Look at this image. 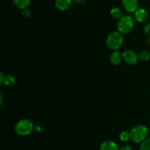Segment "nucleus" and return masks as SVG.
Here are the masks:
<instances>
[{"mask_svg": "<svg viewBox=\"0 0 150 150\" xmlns=\"http://www.w3.org/2000/svg\"><path fill=\"white\" fill-rule=\"evenodd\" d=\"M130 134L132 142L136 144H141L148 138L149 130L144 125H137L130 130Z\"/></svg>", "mask_w": 150, "mask_h": 150, "instance_id": "f257e3e1", "label": "nucleus"}, {"mask_svg": "<svg viewBox=\"0 0 150 150\" xmlns=\"http://www.w3.org/2000/svg\"><path fill=\"white\" fill-rule=\"evenodd\" d=\"M14 130L18 136H26L34 131L35 125L31 120L28 119H21L15 125Z\"/></svg>", "mask_w": 150, "mask_h": 150, "instance_id": "f03ea898", "label": "nucleus"}, {"mask_svg": "<svg viewBox=\"0 0 150 150\" xmlns=\"http://www.w3.org/2000/svg\"><path fill=\"white\" fill-rule=\"evenodd\" d=\"M105 42L108 48L112 51H118L124 43V36L118 31H114L107 36Z\"/></svg>", "mask_w": 150, "mask_h": 150, "instance_id": "7ed1b4c3", "label": "nucleus"}, {"mask_svg": "<svg viewBox=\"0 0 150 150\" xmlns=\"http://www.w3.org/2000/svg\"><path fill=\"white\" fill-rule=\"evenodd\" d=\"M134 25V20L131 16L128 15H123L122 17L119 19L117 22L118 32L123 35H128L133 31Z\"/></svg>", "mask_w": 150, "mask_h": 150, "instance_id": "20e7f679", "label": "nucleus"}, {"mask_svg": "<svg viewBox=\"0 0 150 150\" xmlns=\"http://www.w3.org/2000/svg\"><path fill=\"white\" fill-rule=\"evenodd\" d=\"M123 61L128 65H135L139 61V55L131 49L125 50L122 53Z\"/></svg>", "mask_w": 150, "mask_h": 150, "instance_id": "39448f33", "label": "nucleus"}, {"mask_svg": "<svg viewBox=\"0 0 150 150\" xmlns=\"http://www.w3.org/2000/svg\"><path fill=\"white\" fill-rule=\"evenodd\" d=\"M122 4L125 10L129 13H134L139 8L138 0H122Z\"/></svg>", "mask_w": 150, "mask_h": 150, "instance_id": "423d86ee", "label": "nucleus"}, {"mask_svg": "<svg viewBox=\"0 0 150 150\" xmlns=\"http://www.w3.org/2000/svg\"><path fill=\"white\" fill-rule=\"evenodd\" d=\"M135 19L139 23H145L148 20L149 13L146 9L143 7H139L134 13Z\"/></svg>", "mask_w": 150, "mask_h": 150, "instance_id": "0eeeda50", "label": "nucleus"}, {"mask_svg": "<svg viewBox=\"0 0 150 150\" xmlns=\"http://www.w3.org/2000/svg\"><path fill=\"white\" fill-rule=\"evenodd\" d=\"M73 2V0H55L54 4L57 10L64 12L71 7Z\"/></svg>", "mask_w": 150, "mask_h": 150, "instance_id": "6e6552de", "label": "nucleus"}, {"mask_svg": "<svg viewBox=\"0 0 150 150\" xmlns=\"http://www.w3.org/2000/svg\"><path fill=\"white\" fill-rule=\"evenodd\" d=\"M109 60L110 62L114 65H120L123 61L122 54H121L119 51H113L110 54Z\"/></svg>", "mask_w": 150, "mask_h": 150, "instance_id": "1a4fd4ad", "label": "nucleus"}, {"mask_svg": "<svg viewBox=\"0 0 150 150\" xmlns=\"http://www.w3.org/2000/svg\"><path fill=\"white\" fill-rule=\"evenodd\" d=\"M99 150H120V147L115 142L108 140L101 143Z\"/></svg>", "mask_w": 150, "mask_h": 150, "instance_id": "9d476101", "label": "nucleus"}, {"mask_svg": "<svg viewBox=\"0 0 150 150\" xmlns=\"http://www.w3.org/2000/svg\"><path fill=\"white\" fill-rule=\"evenodd\" d=\"M0 83L1 84H4L7 87H13V86H14L16 85V79L13 75H4V78H3V80L0 82Z\"/></svg>", "mask_w": 150, "mask_h": 150, "instance_id": "9b49d317", "label": "nucleus"}, {"mask_svg": "<svg viewBox=\"0 0 150 150\" xmlns=\"http://www.w3.org/2000/svg\"><path fill=\"white\" fill-rule=\"evenodd\" d=\"M12 2L15 7L23 10L29 8L31 4V0H12Z\"/></svg>", "mask_w": 150, "mask_h": 150, "instance_id": "f8f14e48", "label": "nucleus"}, {"mask_svg": "<svg viewBox=\"0 0 150 150\" xmlns=\"http://www.w3.org/2000/svg\"><path fill=\"white\" fill-rule=\"evenodd\" d=\"M110 14H111V16H112L114 18L117 19V20L121 18L123 16L122 10L120 7H113V8L110 10Z\"/></svg>", "mask_w": 150, "mask_h": 150, "instance_id": "ddd939ff", "label": "nucleus"}, {"mask_svg": "<svg viewBox=\"0 0 150 150\" xmlns=\"http://www.w3.org/2000/svg\"><path fill=\"white\" fill-rule=\"evenodd\" d=\"M139 59L142 62H148L150 60V51L148 50H143L139 54Z\"/></svg>", "mask_w": 150, "mask_h": 150, "instance_id": "4468645a", "label": "nucleus"}, {"mask_svg": "<svg viewBox=\"0 0 150 150\" xmlns=\"http://www.w3.org/2000/svg\"><path fill=\"white\" fill-rule=\"evenodd\" d=\"M120 140L122 142H128L129 141L131 140L130 139V132L126 131V130H123L120 133Z\"/></svg>", "mask_w": 150, "mask_h": 150, "instance_id": "2eb2a0df", "label": "nucleus"}, {"mask_svg": "<svg viewBox=\"0 0 150 150\" xmlns=\"http://www.w3.org/2000/svg\"><path fill=\"white\" fill-rule=\"evenodd\" d=\"M139 150H150V137H148L142 143H141Z\"/></svg>", "mask_w": 150, "mask_h": 150, "instance_id": "dca6fc26", "label": "nucleus"}, {"mask_svg": "<svg viewBox=\"0 0 150 150\" xmlns=\"http://www.w3.org/2000/svg\"><path fill=\"white\" fill-rule=\"evenodd\" d=\"M21 14L22 16H23V17L26 18H30L31 16H32V12H31V10H29V8H28L26 9V10H22Z\"/></svg>", "mask_w": 150, "mask_h": 150, "instance_id": "f3484780", "label": "nucleus"}, {"mask_svg": "<svg viewBox=\"0 0 150 150\" xmlns=\"http://www.w3.org/2000/svg\"><path fill=\"white\" fill-rule=\"evenodd\" d=\"M144 32L147 35L148 37L150 36V22L146 23L144 26Z\"/></svg>", "mask_w": 150, "mask_h": 150, "instance_id": "a211bd4d", "label": "nucleus"}, {"mask_svg": "<svg viewBox=\"0 0 150 150\" xmlns=\"http://www.w3.org/2000/svg\"><path fill=\"white\" fill-rule=\"evenodd\" d=\"M73 1L79 5H83L86 2V0H73Z\"/></svg>", "mask_w": 150, "mask_h": 150, "instance_id": "6ab92c4d", "label": "nucleus"}, {"mask_svg": "<svg viewBox=\"0 0 150 150\" xmlns=\"http://www.w3.org/2000/svg\"><path fill=\"white\" fill-rule=\"evenodd\" d=\"M120 150H133L132 147L129 145H124L122 147L120 148Z\"/></svg>", "mask_w": 150, "mask_h": 150, "instance_id": "aec40b11", "label": "nucleus"}, {"mask_svg": "<svg viewBox=\"0 0 150 150\" xmlns=\"http://www.w3.org/2000/svg\"><path fill=\"white\" fill-rule=\"evenodd\" d=\"M147 44L150 46V36L147 38Z\"/></svg>", "mask_w": 150, "mask_h": 150, "instance_id": "412c9836", "label": "nucleus"}]
</instances>
